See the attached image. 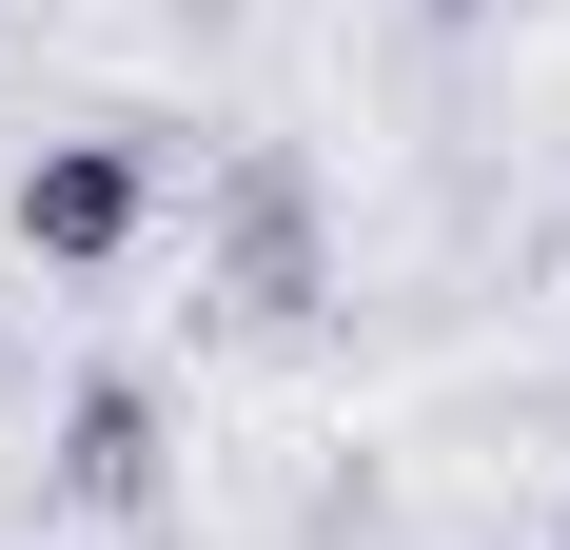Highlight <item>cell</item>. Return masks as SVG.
Wrapping results in <instances>:
<instances>
[{
	"label": "cell",
	"mask_w": 570,
	"mask_h": 550,
	"mask_svg": "<svg viewBox=\"0 0 570 550\" xmlns=\"http://www.w3.org/2000/svg\"><path fill=\"white\" fill-rule=\"evenodd\" d=\"M138 217H158V158H138V138H40V158H20V256L40 275H118Z\"/></svg>",
	"instance_id": "6da1fadb"
},
{
	"label": "cell",
	"mask_w": 570,
	"mask_h": 550,
	"mask_svg": "<svg viewBox=\"0 0 570 550\" xmlns=\"http://www.w3.org/2000/svg\"><path fill=\"white\" fill-rule=\"evenodd\" d=\"M59 511H158V393L138 374H79V413H59Z\"/></svg>",
	"instance_id": "7a4b0ae2"
},
{
	"label": "cell",
	"mask_w": 570,
	"mask_h": 550,
	"mask_svg": "<svg viewBox=\"0 0 570 550\" xmlns=\"http://www.w3.org/2000/svg\"><path fill=\"white\" fill-rule=\"evenodd\" d=\"M236 275H256L236 315H295V295H315V217H295V177H276V158L236 177Z\"/></svg>",
	"instance_id": "3957f363"
}]
</instances>
